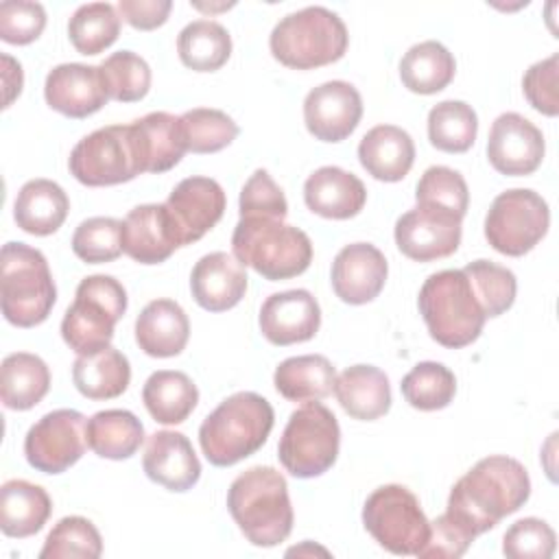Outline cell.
Returning a JSON list of instances; mask_svg holds the SVG:
<instances>
[{
    "label": "cell",
    "instance_id": "1",
    "mask_svg": "<svg viewBox=\"0 0 559 559\" xmlns=\"http://www.w3.org/2000/svg\"><path fill=\"white\" fill-rule=\"evenodd\" d=\"M528 496L531 478L526 467L511 456L493 454L480 459L454 483L445 513L478 537L524 507Z\"/></svg>",
    "mask_w": 559,
    "mask_h": 559
},
{
    "label": "cell",
    "instance_id": "2",
    "mask_svg": "<svg viewBox=\"0 0 559 559\" xmlns=\"http://www.w3.org/2000/svg\"><path fill=\"white\" fill-rule=\"evenodd\" d=\"M227 509L253 546H277L293 531L288 485L275 467L255 465L236 476L227 491Z\"/></svg>",
    "mask_w": 559,
    "mask_h": 559
},
{
    "label": "cell",
    "instance_id": "3",
    "mask_svg": "<svg viewBox=\"0 0 559 559\" xmlns=\"http://www.w3.org/2000/svg\"><path fill=\"white\" fill-rule=\"evenodd\" d=\"M269 400L253 391H238L223 400L201 424L199 443L216 467H229L258 452L273 428Z\"/></svg>",
    "mask_w": 559,
    "mask_h": 559
},
{
    "label": "cell",
    "instance_id": "4",
    "mask_svg": "<svg viewBox=\"0 0 559 559\" xmlns=\"http://www.w3.org/2000/svg\"><path fill=\"white\" fill-rule=\"evenodd\" d=\"M417 304L430 336L450 349L474 343L487 319L463 269L432 273L419 288Z\"/></svg>",
    "mask_w": 559,
    "mask_h": 559
},
{
    "label": "cell",
    "instance_id": "5",
    "mask_svg": "<svg viewBox=\"0 0 559 559\" xmlns=\"http://www.w3.org/2000/svg\"><path fill=\"white\" fill-rule=\"evenodd\" d=\"M231 249L238 262L271 282L297 277L312 262L308 234L280 218H240L231 234Z\"/></svg>",
    "mask_w": 559,
    "mask_h": 559
},
{
    "label": "cell",
    "instance_id": "6",
    "mask_svg": "<svg viewBox=\"0 0 559 559\" xmlns=\"http://www.w3.org/2000/svg\"><path fill=\"white\" fill-rule=\"evenodd\" d=\"M349 44L343 20L325 7L284 15L271 31V55L286 68L312 70L338 61Z\"/></svg>",
    "mask_w": 559,
    "mask_h": 559
},
{
    "label": "cell",
    "instance_id": "7",
    "mask_svg": "<svg viewBox=\"0 0 559 559\" xmlns=\"http://www.w3.org/2000/svg\"><path fill=\"white\" fill-rule=\"evenodd\" d=\"M2 314L17 328H33L48 319L57 288L44 253L26 242H7L0 253Z\"/></svg>",
    "mask_w": 559,
    "mask_h": 559
},
{
    "label": "cell",
    "instance_id": "8",
    "mask_svg": "<svg viewBox=\"0 0 559 559\" xmlns=\"http://www.w3.org/2000/svg\"><path fill=\"white\" fill-rule=\"evenodd\" d=\"M127 310V290L111 275H90L76 286L72 306L61 321V336L76 354L107 347L114 328Z\"/></svg>",
    "mask_w": 559,
    "mask_h": 559
},
{
    "label": "cell",
    "instance_id": "9",
    "mask_svg": "<svg viewBox=\"0 0 559 559\" xmlns=\"http://www.w3.org/2000/svg\"><path fill=\"white\" fill-rule=\"evenodd\" d=\"M341 445V428L334 413L321 402H306L290 413L282 432L277 456L295 478H314L328 472Z\"/></svg>",
    "mask_w": 559,
    "mask_h": 559
},
{
    "label": "cell",
    "instance_id": "10",
    "mask_svg": "<svg viewBox=\"0 0 559 559\" xmlns=\"http://www.w3.org/2000/svg\"><path fill=\"white\" fill-rule=\"evenodd\" d=\"M70 173L90 188L118 186L144 173L131 124H111L79 140L70 153Z\"/></svg>",
    "mask_w": 559,
    "mask_h": 559
},
{
    "label": "cell",
    "instance_id": "11",
    "mask_svg": "<svg viewBox=\"0 0 559 559\" xmlns=\"http://www.w3.org/2000/svg\"><path fill=\"white\" fill-rule=\"evenodd\" d=\"M367 533L393 555H417L430 533L417 496L404 485H382L362 507Z\"/></svg>",
    "mask_w": 559,
    "mask_h": 559
},
{
    "label": "cell",
    "instance_id": "12",
    "mask_svg": "<svg viewBox=\"0 0 559 559\" xmlns=\"http://www.w3.org/2000/svg\"><path fill=\"white\" fill-rule=\"evenodd\" d=\"M548 225V203L535 190L513 188L493 199L485 216V238L498 253L518 258L546 236Z\"/></svg>",
    "mask_w": 559,
    "mask_h": 559
},
{
    "label": "cell",
    "instance_id": "13",
    "mask_svg": "<svg viewBox=\"0 0 559 559\" xmlns=\"http://www.w3.org/2000/svg\"><path fill=\"white\" fill-rule=\"evenodd\" d=\"M87 448V419L74 408H57L35 421L24 437V456L44 474L72 467Z\"/></svg>",
    "mask_w": 559,
    "mask_h": 559
},
{
    "label": "cell",
    "instance_id": "14",
    "mask_svg": "<svg viewBox=\"0 0 559 559\" xmlns=\"http://www.w3.org/2000/svg\"><path fill=\"white\" fill-rule=\"evenodd\" d=\"M544 153V133L528 118L507 111L491 122L487 157L498 173L509 177L531 175L539 168Z\"/></svg>",
    "mask_w": 559,
    "mask_h": 559
},
{
    "label": "cell",
    "instance_id": "15",
    "mask_svg": "<svg viewBox=\"0 0 559 559\" xmlns=\"http://www.w3.org/2000/svg\"><path fill=\"white\" fill-rule=\"evenodd\" d=\"M166 210L175 223L179 245L186 247L203 238L225 212V192L216 179L186 177L166 199Z\"/></svg>",
    "mask_w": 559,
    "mask_h": 559
},
{
    "label": "cell",
    "instance_id": "16",
    "mask_svg": "<svg viewBox=\"0 0 559 559\" xmlns=\"http://www.w3.org/2000/svg\"><path fill=\"white\" fill-rule=\"evenodd\" d=\"M397 249L415 262H432L452 255L461 245V218L415 205L395 223Z\"/></svg>",
    "mask_w": 559,
    "mask_h": 559
},
{
    "label": "cell",
    "instance_id": "17",
    "mask_svg": "<svg viewBox=\"0 0 559 559\" xmlns=\"http://www.w3.org/2000/svg\"><path fill=\"white\" fill-rule=\"evenodd\" d=\"M362 118V98L347 81H325L304 100L306 129L321 142H341L354 133Z\"/></svg>",
    "mask_w": 559,
    "mask_h": 559
},
{
    "label": "cell",
    "instance_id": "18",
    "mask_svg": "<svg viewBox=\"0 0 559 559\" xmlns=\"http://www.w3.org/2000/svg\"><path fill=\"white\" fill-rule=\"evenodd\" d=\"M386 273L389 264L378 247L352 242L343 247L332 262V288L341 301L362 306L380 295Z\"/></svg>",
    "mask_w": 559,
    "mask_h": 559
},
{
    "label": "cell",
    "instance_id": "19",
    "mask_svg": "<svg viewBox=\"0 0 559 559\" xmlns=\"http://www.w3.org/2000/svg\"><path fill=\"white\" fill-rule=\"evenodd\" d=\"M44 96L55 111L68 118H87L109 100L100 68L85 63L55 66L46 76Z\"/></svg>",
    "mask_w": 559,
    "mask_h": 559
},
{
    "label": "cell",
    "instance_id": "20",
    "mask_svg": "<svg viewBox=\"0 0 559 559\" xmlns=\"http://www.w3.org/2000/svg\"><path fill=\"white\" fill-rule=\"evenodd\" d=\"M260 332L273 345L310 341L321 325V308L312 293L293 288L273 293L260 308Z\"/></svg>",
    "mask_w": 559,
    "mask_h": 559
},
{
    "label": "cell",
    "instance_id": "21",
    "mask_svg": "<svg viewBox=\"0 0 559 559\" xmlns=\"http://www.w3.org/2000/svg\"><path fill=\"white\" fill-rule=\"evenodd\" d=\"M181 247L164 203L133 207L122 221V251L140 264H159Z\"/></svg>",
    "mask_w": 559,
    "mask_h": 559
},
{
    "label": "cell",
    "instance_id": "22",
    "mask_svg": "<svg viewBox=\"0 0 559 559\" xmlns=\"http://www.w3.org/2000/svg\"><path fill=\"white\" fill-rule=\"evenodd\" d=\"M142 467L153 483L170 491H188L201 478V463L192 443L175 430H157L148 437Z\"/></svg>",
    "mask_w": 559,
    "mask_h": 559
},
{
    "label": "cell",
    "instance_id": "23",
    "mask_svg": "<svg viewBox=\"0 0 559 559\" xmlns=\"http://www.w3.org/2000/svg\"><path fill=\"white\" fill-rule=\"evenodd\" d=\"M247 271L236 255L214 251L203 255L190 273V290L194 301L210 312L234 308L247 293Z\"/></svg>",
    "mask_w": 559,
    "mask_h": 559
},
{
    "label": "cell",
    "instance_id": "24",
    "mask_svg": "<svg viewBox=\"0 0 559 559\" xmlns=\"http://www.w3.org/2000/svg\"><path fill=\"white\" fill-rule=\"evenodd\" d=\"M304 201L310 212L345 221L356 216L367 203L365 183L338 166L317 168L304 183Z\"/></svg>",
    "mask_w": 559,
    "mask_h": 559
},
{
    "label": "cell",
    "instance_id": "25",
    "mask_svg": "<svg viewBox=\"0 0 559 559\" xmlns=\"http://www.w3.org/2000/svg\"><path fill=\"white\" fill-rule=\"evenodd\" d=\"M188 336V314L173 299L148 301L135 319V343L153 358H170L181 354Z\"/></svg>",
    "mask_w": 559,
    "mask_h": 559
},
{
    "label": "cell",
    "instance_id": "26",
    "mask_svg": "<svg viewBox=\"0 0 559 559\" xmlns=\"http://www.w3.org/2000/svg\"><path fill=\"white\" fill-rule=\"evenodd\" d=\"M144 173H166L177 166L188 151L179 116L151 111L131 122Z\"/></svg>",
    "mask_w": 559,
    "mask_h": 559
},
{
    "label": "cell",
    "instance_id": "27",
    "mask_svg": "<svg viewBox=\"0 0 559 559\" xmlns=\"http://www.w3.org/2000/svg\"><path fill=\"white\" fill-rule=\"evenodd\" d=\"M362 168L378 181H400L415 162L413 138L395 124H378L369 129L358 144Z\"/></svg>",
    "mask_w": 559,
    "mask_h": 559
},
{
    "label": "cell",
    "instance_id": "28",
    "mask_svg": "<svg viewBox=\"0 0 559 559\" xmlns=\"http://www.w3.org/2000/svg\"><path fill=\"white\" fill-rule=\"evenodd\" d=\"M334 395L343 411L360 421H373L391 408V384L373 365L347 367L334 382Z\"/></svg>",
    "mask_w": 559,
    "mask_h": 559
},
{
    "label": "cell",
    "instance_id": "29",
    "mask_svg": "<svg viewBox=\"0 0 559 559\" xmlns=\"http://www.w3.org/2000/svg\"><path fill=\"white\" fill-rule=\"evenodd\" d=\"M70 210V199L63 188L50 179L26 181L13 203V218L20 229L33 236L55 234Z\"/></svg>",
    "mask_w": 559,
    "mask_h": 559
},
{
    "label": "cell",
    "instance_id": "30",
    "mask_svg": "<svg viewBox=\"0 0 559 559\" xmlns=\"http://www.w3.org/2000/svg\"><path fill=\"white\" fill-rule=\"evenodd\" d=\"M52 511L48 491L35 483L13 478L0 489V528L7 537H31L44 528Z\"/></svg>",
    "mask_w": 559,
    "mask_h": 559
},
{
    "label": "cell",
    "instance_id": "31",
    "mask_svg": "<svg viewBox=\"0 0 559 559\" xmlns=\"http://www.w3.org/2000/svg\"><path fill=\"white\" fill-rule=\"evenodd\" d=\"M131 367L122 352L107 345L92 354H79L72 365V382L87 400H111L127 391Z\"/></svg>",
    "mask_w": 559,
    "mask_h": 559
},
{
    "label": "cell",
    "instance_id": "32",
    "mask_svg": "<svg viewBox=\"0 0 559 559\" xmlns=\"http://www.w3.org/2000/svg\"><path fill=\"white\" fill-rule=\"evenodd\" d=\"M334 382L336 371L321 354L286 358L273 373L277 393L290 402H319L334 391Z\"/></svg>",
    "mask_w": 559,
    "mask_h": 559
},
{
    "label": "cell",
    "instance_id": "33",
    "mask_svg": "<svg viewBox=\"0 0 559 559\" xmlns=\"http://www.w3.org/2000/svg\"><path fill=\"white\" fill-rule=\"evenodd\" d=\"M142 402L155 421L166 426L181 424L194 411L199 389L183 371L159 369L146 378Z\"/></svg>",
    "mask_w": 559,
    "mask_h": 559
},
{
    "label": "cell",
    "instance_id": "34",
    "mask_svg": "<svg viewBox=\"0 0 559 559\" xmlns=\"http://www.w3.org/2000/svg\"><path fill=\"white\" fill-rule=\"evenodd\" d=\"M50 389L48 365L28 352L9 354L0 369V397L11 411H28L44 400Z\"/></svg>",
    "mask_w": 559,
    "mask_h": 559
},
{
    "label": "cell",
    "instance_id": "35",
    "mask_svg": "<svg viewBox=\"0 0 559 559\" xmlns=\"http://www.w3.org/2000/svg\"><path fill=\"white\" fill-rule=\"evenodd\" d=\"M456 72L452 52L437 39L411 46L400 61V79L415 94H437L450 85Z\"/></svg>",
    "mask_w": 559,
    "mask_h": 559
},
{
    "label": "cell",
    "instance_id": "36",
    "mask_svg": "<svg viewBox=\"0 0 559 559\" xmlns=\"http://www.w3.org/2000/svg\"><path fill=\"white\" fill-rule=\"evenodd\" d=\"M144 441L142 421L124 408L98 411L87 419V445L100 456L122 461L133 456Z\"/></svg>",
    "mask_w": 559,
    "mask_h": 559
},
{
    "label": "cell",
    "instance_id": "37",
    "mask_svg": "<svg viewBox=\"0 0 559 559\" xmlns=\"http://www.w3.org/2000/svg\"><path fill=\"white\" fill-rule=\"evenodd\" d=\"M177 52L186 68L214 72L227 63L231 55V37L227 28L214 20H194L181 28Z\"/></svg>",
    "mask_w": 559,
    "mask_h": 559
},
{
    "label": "cell",
    "instance_id": "38",
    "mask_svg": "<svg viewBox=\"0 0 559 559\" xmlns=\"http://www.w3.org/2000/svg\"><path fill=\"white\" fill-rule=\"evenodd\" d=\"M478 133V118L463 100H441L428 114V140L445 153H465Z\"/></svg>",
    "mask_w": 559,
    "mask_h": 559
},
{
    "label": "cell",
    "instance_id": "39",
    "mask_svg": "<svg viewBox=\"0 0 559 559\" xmlns=\"http://www.w3.org/2000/svg\"><path fill=\"white\" fill-rule=\"evenodd\" d=\"M118 35L120 15L109 2L81 4L68 22V37L81 55L103 52L118 39Z\"/></svg>",
    "mask_w": 559,
    "mask_h": 559
},
{
    "label": "cell",
    "instance_id": "40",
    "mask_svg": "<svg viewBox=\"0 0 559 559\" xmlns=\"http://www.w3.org/2000/svg\"><path fill=\"white\" fill-rule=\"evenodd\" d=\"M402 395L404 400L419 411H439L445 408L456 393V378L454 373L435 360L417 362L404 378H402Z\"/></svg>",
    "mask_w": 559,
    "mask_h": 559
},
{
    "label": "cell",
    "instance_id": "41",
    "mask_svg": "<svg viewBox=\"0 0 559 559\" xmlns=\"http://www.w3.org/2000/svg\"><path fill=\"white\" fill-rule=\"evenodd\" d=\"M103 552V539L96 526L81 515L61 518L48 533L39 559H96Z\"/></svg>",
    "mask_w": 559,
    "mask_h": 559
},
{
    "label": "cell",
    "instance_id": "42",
    "mask_svg": "<svg viewBox=\"0 0 559 559\" xmlns=\"http://www.w3.org/2000/svg\"><path fill=\"white\" fill-rule=\"evenodd\" d=\"M415 199L417 205L432 207L463 221L469 203V190L459 170L448 166H430L417 181Z\"/></svg>",
    "mask_w": 559,
    "mask_h": 559
},
{
    "label": "cell",
    "instance_id": "43",
    "mask_svg": "<svg viewBox=\"0 0 559 559\" xmlns=\"http://www.w3.org/2000/svg\"><path fill=\"white\" fill-rule=\"evenodd\" d=\"M463 273L469 277L487 319L498 317L513 306L518 282L513 271H509L507 266L489 260H474L463 266Z\"/></svg>",
    "mask_w": 559,
    "mask_h": 559
},
{
    "label": "cell",
    "instance_id": "44",
    "mask_svg": "<svg viewBox=\"0 0 559 559\" xmlns=\"http://www.w3.org/2000/svg\"><path fill=\"white\" fill-rule=\"evenodd\" d=\"M98 68L109 98L118 103L142 100L151 90V68L133 50L114 52Z\"/></svg>",
    "mask_w": 559,
    "mask_h": 559
},
{
    "label": "cell",
    "instance_id": "45",
    "mask_svg": "<svg viewBox=\"0 0 559 559\" xmlns=\"http://www.w3.org/2000/svg\"><path fill=\"white\" fill-rule=\"evenodd\" d=\"M188 151L192 153H216L229 146L238 135V124L231 116L221 109L194 107L179 116Z\"/></svg>",
    "mask_w": 559,
    "mask_h": 559
},
{
    "label": "cell",
    "instance_id": "46",
    "mask_svg": "<svg viewBox=\"0 0 559 559\" xmlns=\"http://www.w3.org/2000/svg\"><path fill=\"white\" fill-rule=\"evenodd\" d=\"M72 251L87 264L116 260L122 253V221L111 216H92L83 221L74 229Z\"/></svg>",
    "mask_w": 559,
    "mask_h": 559
},
{
    "label": "cell",
    "instance_id": "47",
    "mask_svg": "<svg viewBox=\"0 0 559 559\" xmlns=\"http://www.w3.org/2000/svg\"><path fill=\"white\" fill-rule=\"evenodd\" d=\"M557 546L555 531L539 518L513 522L502 537V552L511 559H548Z\"/></svg>",
    "mask_w": 559,
    "mask_h": 559
},
{
    "label": "cell",
    "instance_id": "48",
    "mask_svg": "<svg viewBox=\"0 0 559 559\" xmlns=\"http://www.w3.org/2000/svg\"><path fill=\"white\" fill-rule=\"evenodd\" d=\"M240 218H280L284 221L288 214V203L282 192V188L273 181V177L264 170L258 168L242 186L240 190Z\"/></svg>",
    "mask_w": 559,
    "mask_h": 559
},
{
    "label": "cell",
    "instance_id": "49",
    "mask_svg": "<svg viewBox=\"0 0 559 559\" xmlns=\"http://www.w3.org/2000/svg\"><path fill=\"white\" fill-rule=\"evenodd\" d=\"M46 26V11L39 2L4 0L0 4V37L7 44H31Z\"/></svg>",
    "mask_w": 559,
    "mask_h": 559
},
{
    "label": "cell",
    "instance_id": "50",
    "mask_svg": "<svg viewBox=\"0 0 559 559\" xmlns=\"http://www.w3.org/2000/svg\"><path fill=\"white\" fill-rule=\"evenodd\" d=\"M559 55H550L537 63H533L524 79V96L531 103V107L544 116H557L559 114V100H557V68Z\"/></svg>",
    "mask_w": 559,
    "mask_h": 559
},
{
    "label": "cell",
    "instance_id": "51",
    "mask_svg": "<svg viewBox=\"0 0 559 559\" xmlns=\"http://www.w3.org/2000/svg\"><path fill=\"white\" fill-rule=\"evenodd\" d=\"M476 537L463 524H459L452 515L441 513L437 520L430 522L428 539L417 550V557H421V559H430V557L456 559L469 548V544Z\"/></svg>",
    "mask_w": 559,
    "mask_h": 559
},
{
    "label": "cell",
    "instance_id": "52",
    "mask_svg": "<svg viewBox=\"0 0 559 559\" xmlns=\"http://www.w3.org/2000/svg\"><path fill=\"white\" fill-rule=\"evenodd\" d=\"M170 0H120L118 13L138 31H153L168 20Z\"/></svg>",
    "mask_w": 559,
    "mask_h": 559
},
{
    "label": "cell",
    "instance_id": "53",
    "mask_svg": "<svg viewBox=\"0 0 559 559\" xmlns=\"http://www.w3.org/2000/svg\"><path fill=\"white\" fill-rule=\"evenodd\" d=\"M2 63H4V74H13V79L4 76V87H7L4 107H9L11 100L15 96H20V92H22V66L17 61H13L9 55H2Z\"/></svg>",
    "mask_w": 559,
    "mask_h": 559
},
{
    "label": "cell",
    "instance_id": "54",
    "mask_svg": "<svg viewBox=\"0 0 559 559\" xmlns=\"http://www.w3.org/2000/svg\"><path fill=\"white\" fill-rule=\"evenodd\" d=\"M194 9H201V11H223V9H229L234 7V2H227V4H201V2H192Z\"/></svg>",
    "mask_w": 559,
    "mask_h": 559
}]
</instances>
